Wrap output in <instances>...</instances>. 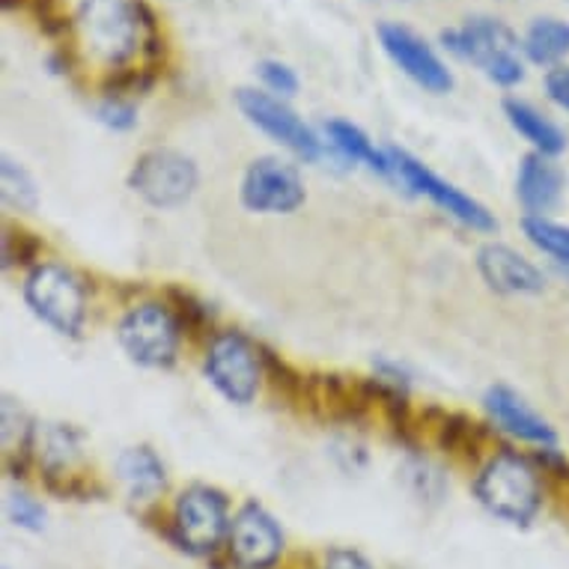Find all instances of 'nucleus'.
Returning a JSON list of instances; mask_svg holds the SVG:
<instances>
[{
  "label": "nucleus",
  "mask_w": 569,
  "mask_h": 569,
  "mask_svg": "<svg viewBox=\"0 0 569 569\" xmlns=\"http://www.w3.org/2000/svg\"><path fill=\"white\" fill-rule=\"evenodd\" d=\"M236 104L242 108V113L248 120L262 129L266 134H271L274 140H280L283 147H290L296 156H301L305 161H319L322 159V143L313 131L305 126V120L296 117L292 108L274 99V96L262 93V90H248L242 87L236 93Z\"/></svg>",
  "instance_id": "8"
},
{
  "label": "nucleus",
  "mask_w": 569,
  "mask_h": 569,
  "mask_svg": "<svg viewBox=\"0 0 569 569\" xmlns=\"http://www.w3.org/2000/svg\"><path fill=\"white\" fill-rule=\"evenodd\" d=\"M206 376L230 402L248 406L260 391V355L242 335H221L206 355Z\"/></svg>",
  "instance_id": "5"
},
{
  "label": "nucleus",
  "mask_w": 569,
  "mask_h": 569,
  "mask_svg": "<svg viewBox=\"0 0 569 569\" xmlns=\"http://www.w3.org/2000/svg\"><path fill=\"white\" fill-rule=\"evenodd\" d=\"M96 113H99V120L104 122V126H111V129H131L134 122H138V113H134V108L126 102H117V99H108V102H102L99 108H96Z\"/></svg>",
  "instance_id": "24"
},
{
  "label": "nucleus",
  "mask_w": 569,
  "mask_h": 569,
  "mask_svg": "<svg viewBox=\"0 0 569 569\" xmlns=\"http://www.w3.org/2000/svg\"><path fill=\"white\" fill-rule=\"evenodd\" d=\"M522 230L540 251L551 253L555 260L567 262L569 266V227L555 224V221H549V218L542 216H528L522 221Z\"/></svg>",
  "instance_id": "20"
},
{
  "label": "nucleus",
  "mask_w": 569,
  "mask_h": 569,
  "mask_svg": "<svg viewBox=\"0 0 569 569\" xmlns=\"http://www.w3.org/2000/svg\"><path fill=\"white\" fill-rule=\"evenodd\" d=\"M24 301L42 322L60 335H78L84 322V287L63 266H39L24 283Z\"/></svg>",
  "instance_id": "3"
},
{
  "label": "nucleus",
  "mask_w": 569,
  "mask_h": 569,
  "mask_svg": "<svg viewBox=\"0 0 569 569\" xmlns=\"http://www.w3.org/2000/svg\"><path fill=\"white\" fill-rule=\"evenodd\" d=\"M546 90H549L551 102H558L560 108L569 111V66L551 69L549 76H546Z\"/></svg>",
  "instance_id": "25"
},
{
  "label": "nucleus",
  "mask_w": 569,
  "mask_h": 569,
  "mask_svg": "<svg viewBox=\"0 0 569 569\" xmlns=\"http://www.w3.org/2000/svg\"><path fill=\"white\" fill-rule=\"evenodd\" d=\"M120 343L131 361L143 367H170L177 358L179 328L161 305H138L120 322Z\"/></svg>",
  "instance_id": "6"
},
{
  "label": "nucleus",
  "mask_w": 569,
  "mask_h": 569,
  "mask_svg": "<svg viewBox=\"0 0 569 569\" xmlns=\"http://www.w3.org/2000/svg\"><path fill=\"white\" fill-rule=\"evenodd\" d=\"M477 269L492 290L510 292V296L540 292L546 283L542 271L507 244H483L477 253Z\"/></svg>",
  "instance_id": "13"
},
{
  "label": "nucleus",
  "mask_w": 569,
  "mask_h": 569,
  "mask_svg": "<svg viewBox=\"0 0 569 569\" xmlns=\"http://www.w3.org/2000/svg\"><path fill=\"white\" fill-rule=\"evenodd\" d=\"M379 39H382L385 54L391 57L415 84L430 93H450V87H453L450 69L415 30L402 28V24H382Z\"/></svg>",
  "instance_id": "11"
},
{
  "label": "nucleus",
  "mask_w": 569,
  "mask_h": 569,
  "mask_svg": "<svg viewBox=\"0 0 569 569\" xmlns=\"http://www.w3.org/2000/svg\"><path fill=\"white\" fill-rule=\"evenodd\" d=\"M179 542L197 555L212 551L218 542L230 533L227 519V498L209 486H191L179 495L177 510H173Z\"/></svg>",
  "instance_id": "7"
},
{
  "label": "nucleus",
  "mask_w": 569,
  "mask_h": 569,
  "mask_svg": "<svg viewBox=\"0 0 569 569\" xmlns=\"http://www.w3.org/2000/svg\"><path fill=\"white\" fill-rule=\"evenodd\" d=\"M477 501L498 519L528 525L540 510V480L516 453H498L475 483Z\"/></svg>",
  "instance_id": "2"
},
{
  "label": "nucleus",
  "mask_w": 569,
  "mask_h": 569,
  "mask_svg": "<svg viewBox=\"0 0 569 569\" xmlns=\"http://www.w3.org/2000/svg\"><path fill=\"white\" fill-rule=\"evenodd\" d=\"M522 48L533 63H555L569 54V24L560 19H537L525 33Z\"/></svg>",
  "instance_id": "19"
},
{
  "label": "nucleus",
  "mask_w": 569,
  "mask_h": 569,
  "mask_svg": "<svg viewBox=\"0 0 569 569\" xmlns=\"http://www.w3.org/2000/svg\"><path fill=\"white\" fill-rule=\"evenodd\" d=\"M326 569H373V567H370L361 555H355V551L337 549L326 558Z\"/></svg>",
  "instance_id": "26"
},
{
  "label": "nucleus",
  "mask_w": 569,
  "mask_h": 569,
  "mask_svg": "<svg viewBox=\"0 0 569 569\" xmlns=\"http://www.w3.org/2000/svg\"><path fill=\"white\" fill-rule=\"evenodd\" d=\"M328 138L335 143V150L349 161H358V164H367L370 170L376 173H382V177H391L393 173V164H391V156L388 152H379L373 147V140L367 138L365 131L352 126V122H343V120H331L326 126Z\"/></svg>",
  "instance_id": "18"
},
{
  "label": "nucleus",
  "mask_w": 569,
  "mask_h": 569,
  "mask_svg": "<svg viewBox=\"0 0 569 569\" xmlns=\"http://www.w3.org/2000/svg\"><path fill=\"white\" fill-rule=\"evenodd\" d=\"M117 471H120L122 486L129 489L131 501H152L159 498V492H164V483H168L164 466L150 448L126 450L117 462Z\"/></svg>",
  "instance_id": "16"
},
{
  "label": "nucleus",
  "mask_w": 569,
  "mask_h": 569,
  "mask_svg": "<svg viewBox=\"0 0 569 569\" xmlns=\"http://www.w3.org/2000/svg\"><path fill=\"white\" fill-rule=\"evenodd\" d=\"M388 156H391L393 173H397V177H400L406 186L415 188L418 194L430 197L432 203L441 206L448 216H453L466 227L483 230V233H489V230H495V227H498L495 224V218L489 216V209H486V206H480L475 197L462 194L459 188H453L450 182H445V179L436 177V173L423 168L418 159H411L409 152L388 150Z\"/></svg>",
  "instance_id": "9"
},
{
  "label": "nucleus",
  "mask_w": 569,
  "mask_h": 569,
  "mask_svg": "<svg viewBox=\"0 0 569 569\" xmlns=\"http://www.w3.org/2000/svg\"><path fill=\"white\" fill-rule=\"evenodd\" d=\"M260 78L266 81L269 90L280 96H292L299 90V78L287 63H278V60H262L260 63Z\"/></svg>",
  "instance_id": "23"
},
{
  "label": "nucleus",
  "mask_w": 569,
  "mask_h": 569,
  "mask_svg": "<svg viewBox=\"0 0 569 569\" xmlns=\"http://www.w3.org/2000/svg\"><path fill=\"white\" fill-rule=\"evenodd\" d=\"M242 203L251 212H296L305 203V182L299 170L280 159L253 161L244 173Z\"/></svg>",
  "instance_id": "10"
},
{
  "label": "nucleus",
  "mask_w": 569,
  "mask_h": 569,
  "mask_svg": "<svg viewBox=\"0 0 569 569\" xmlns=\"http://www.w3.org/2000/svg\"><path fill=\"white\" fill-rule=\"evenodd\" d=\"M230 558L242 569H269L283 551V533L260 505L242 507L230 522Z\"/></svg>",
  "instance_id": "12"
},
{
  "label": "nucleus",
  "mask_w": 569,
  "mask_h": 569,
  "mask_svg": "<svg viewBox=\"0 0 569 569\" xmlns=\"http://www.w3.org/2000/svg\"><path fill=\"white\" fill-rule=\"evenodd\" d=\"M441 42L448 51L483 69L495 84L513 87L525 78V66L519 60V39L513 30L498 19H468L462 28L445 30Z\"/></svg>",
  "instance_id": "1"
},
{
  "label": "nucleus",
  "mask_w": 569,
  "mask_h": 569,
  "mask_svg": "<svg viewBox=\"0 0 569 569\" xmlns=\"http://www.w3.org/2000/svg\"><path fill=\"white\" fill-rule=\"evenodd\" d=\"M486 411L492 415V420L507 430L510 436L531 445H555V430L549 423L528 406L516 391H510L507 385H495L483 397Z\"/></svg>",
  "instance_id": "14"
},
{
  "label": "nucleus",
  "mask_w": 569,
  "mask_h": 569,
  "mask_svg": "<svg viewBox=\"0 0 569 569\" xmlns=\"http://www.w3.org/2000/svg\"><path fill=\"white\" fill-rule=\"evenodd\" d=\"M505 113L507 120H510V126H513L525 140H531L533 147H537V152H542V156H558V152L567 147L563 131H560L551 120H546L540 111H533L528 102L507 99Z\"/></svg>",
  "instance_id": "17"
},
{
  "label": "nucleus",
  "mask_w": 569,
  "mask_h": 569,
  "mask_svg": "<svg viewBox=\"0 0 569 569\" xmlns=\"http://www.w3.org/2000/svg\"><path fill=\"white\" fill-rule=\"evenodd\" d=\"M3 200L16 209H37V182L12 159H3Z\"/></svg>",
  "instance_id": "21"
},
{
  "label": "nucleus",
  "mask_w": 569,
  "mask_h": 569,
  "mask_svg": "<svg viewBox=\"0 0 569 569\" xmlns=\"http://www.w3.org/2000/svg\"><path fill=\"white\" fill-rule=\"evenodd\" d=\"M129 186L147 203L159 209L182 206L197 188L194 161L177 150H152L140 156L138 164L131 168Z\"/></svg>",
  "instance_id": "4"
},
{
  "label": "nucleus",
  "mask_w": 569,
  "mask_h": 569,
  "mask_svg": "<svg viewBox=\"0 0 569 569\" xmlns=\"http://www.w3.org/2000/svg\"><path fill=\"white\" fill-rule=\"evenodd\" d=\"M7 513H10L12 525L28 528V531H42V525H46V510L24 492H10V498H7Z\"/></svg>",
  "instance_id": "22"
},
{
  "label": "nucleus",
  "mask_w": 569,
  "mask_h": 569,
  "mask_svg": "<svg viewBox=\"0 0 569 569\" xmlns=\"http://www.w3.org/2000/svg\"><path fill=\"white\" fill-rule=\"evenodd\" d=\"M516 191L531 212H546L558 203L560 191H563V170L542 152H533L522 161L519 179H516Z\"/></svg>",
  "instance_id": "15"
}]
</instances>
